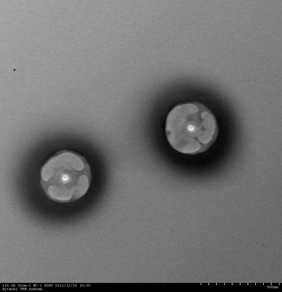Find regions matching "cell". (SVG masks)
<instances>
[{"label": "cell", "mask_w": 282, "mask_h": 292, "mask_svg": "<svg viewBox=\"0 0 282 292\" xmlns=\"http://www.w3.org/2000/svg\"><path fill=\"white\" fill-rule=\"evenodd\" d=\"M42 185L51 198L58 202L73 201L89 188L91 176L90 167L81 156L69 151L55 155L41 171Z\"/></svg>", "instance_id": "obj_2"}, {"label": "cell", "mask_w": 282, "mask_h": 292, "mask_svg": "<svg viewBox=\"0 0 282 292\" xmlns=\"http://www.w3.org/2000/svg\"><path fill=\"white\" fill-rule=\"evenodd\" d=\"M165 131L176 150L193 155L207 150L213 143L218 127L213 113L203 105L187 102L175 106L168 114Z\"/></svg>", "instance_id": "obj_1"}]
</instances>
